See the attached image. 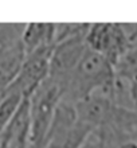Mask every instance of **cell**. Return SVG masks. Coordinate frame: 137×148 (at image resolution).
<instances>
[{
	"mask_svg": "<svg viewBox=\"0 0 137 148\" xmlns=\"http://www.w3.org/2000/svg\"><path fill=\"white\" fill-rule=\"evenodd\" d=\"M52 47L34 51L24 57L16 77L0 93L16 94L22 98H28L31 93L48 77V61Z\"/></svg>",
	"mask_w": 137,
	"mask_h": 148,
	"instance_id": "5b68a950",
	"label": "cell"
},
{
	"mask_svg": "<svg viewBox=\"0 0 137 148\" xmlns=\"http://www.w3.org/2000/svg\"><path fill=\"white\" fill-rule=\"evenodd\" d=\"M62 100L75 104L93 94H104L120 104L122 85L116 77L114 66L87 47L67 78L59 85Z\"/></svg>",
	"mask_w": 137,
	"mask_h": 148,
	"instance_id": "6da1fadb",
	"label": "cell"
},
{
	"mask_svg": "<svg viewBox=\"0 0 137 148\" xmlns=\"http://www.w3.org/2000/svg\"><path fill=\"white\" fill-rule=\"evenodd\" d=\"M116 77L128 93L133 108H137V45L114 66Z\"/></svg>",
	"mask_w": 137,
	"mask_h": 148,
	"instance_id": "30bf717a",
	"label": "cell"
},
{
	"mask_svg": "<svg viewBox=\"0 0 137 148\" xmlns=\"http://www.w3.org/2000/svg\"><path fill=\"white\" fill-rule=\"evenodd\" d=\"M62 93L58 84L47 77L27 98L30 119L28 148H43L47 132Z\"/></svg>",
	"mask_w": 137,
	"mask_h": 148,
	"instance_id": "3957f363",
	"label": "cell"
},
{
	"mask_svg": "<svg viewBox=\"0 0 137 148\" xmlns=\"http://www.w3.org/2000/svg\"><path fill=\"white\" fill-rule=\"evenodd\" d=\"M86 49L85 36L73 38L54 45L48 61V78L55 81L59 86L75 67Z\"/></svg>",
	"mask_w": 137,
	"mask_h": 148,
	"instance_id": "52a82bcc",
	"label": "cell"
},
{
	"mask_svg": "<svg viewBox=\"0 0 137 148\" xmlns=\"http://www.w3.org/2000/svg\"><path fill=\"white\" fill-rule=\"evenodd\" d=\"M81 148H105V147H104V144L101 143V140H100L94 133H91Z\"/></svg>",
	"mask_w": 137,
	"mask_h": 148,
	"instance_id": "7c38bea8",
	"label": "cell"
},
{
	"mask_svg": "<svg viewBox=\"0 0 137 148\" xmlns=\"http://www.w3.org/2000/svg\"><path fill=\"white\" fill-rule=\"evenodd\" d=\"M30 141V119L28 101H22L15 114L0 133V148H28Z\"/></svg>",
	"mask_w": 137,
	"mask_h": 148,
	"instance_id": "ba28073f",
	"label": "cell"
},
{
	"mask_svg": "<svg viewBox=\"0 0 137 148\" xmlns=\"http://www.w3.org/2000/svg\"><path fill=\"white\" fill-rule=\"evenodd\" d=\"M20 43L24 57L34 51L54 46V23H27L24 24Z\"/></svg>",
	"mask_w": 137,
	"mask_h": 148,
	"instance_id": "9c48e42d",
	"label": "cell"
},
{
	"mask_svg": "<svg viewBox=\"0 0 137 148\" xmlns=\"http://www.w3.org/2000/svg\"><path fill=\"white\" fill-rule=\"evenodd\" d=\"M90 23H54V45L73 38L86 36Z\"/></svg>",
	"mask_w": 137,
	"mask_h": 148,
	"instance_id": "8fae6325",
	"label": "cell"
},
{
	"mask_svg": "<svg viewBox=\"0 0 137 148\" xmlns=\"http://www.w3.org/2000/svg\"><path fill=\"white\" fill-rule=\"evenodd\" d=\"M114 148H137V140L132 139H126V140L120 141Z\"/></svg>",
	"mask_w": 137,
	"mask_h": 148,
	"instance_id": "4fadbf2b",
	"label": "cell"
},
{
	"mask_svg": "<svg viewBox=\"0 0 137 148\" xmlns=\"http://www.w3.org/2000/svg\"><path fill=\"white\" fill-rule=\"evenodd\" d=\"M85 43L90 50L104 55L116 66L137 45V23H90Z\"/></svg>",
	"mask_w": 137,
	"mask_h": 148,
	"instance_id": "7a4b0ae2",
	"label": "cell"
},
{
	"mask_svg": "<svg viewBox=\"0 0 137 148\" xmlns=\"http://www.w3.org/2000/svg\"><path fill=\"white\" fill-rule=\"evenodd\" d=\"M91 133V129L77 120L74 104L61 98L43 148H81Z\"/></svg>",
	"mask_w": 137,
	"mask_h": 148,
	"instance_id": "277c9868",
	"label": "cell"
},
{
	"mask_svg": "<svg viewBox=\"0 0 137 148\" xmlns=\"http://www.w3.org/2000/svg\"><path fill=\"white\" fill-rule=\"evenodd\" d=\"M117 105V102L104 94H93L77 101L74 108L77 120L94 133L112 124Z\"/></svg>",
	"mask_w": 137,
	"mask_h": 148,
	"instance_id": "8992f818",
	"label": "cell"
}]
</instances>
